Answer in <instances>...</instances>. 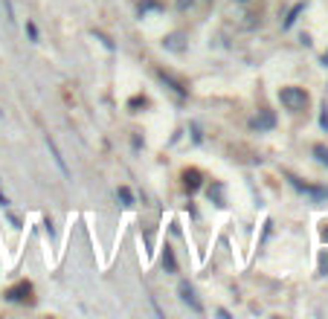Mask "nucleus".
<instances>
[{"mask_svg": "<svg viewBox=\"0 0 328 319\" xmlns=\"http://www.w3.org/2000/svg\"><path fill=\"white\" fill-rule=\"evenodd\" d=\"M192 3H195V0H177V9L186 12V9H192Z\"/></svg>", "mask_w": 328, "mask_h": 319, "instance_id": "dca6fc26", "label": "nucleus"}, {"mask_svg": "<svg viewBox=\"0 0 328 319\" xmlns=\"http://www.w3.org/2000/svg\"><path fill=\"white\" fill-rule=\"evenodd\" d=\"M212 198H215V203H218V206H224V189H221L218 183L209 189V201H212Z\"/></svg>", "mask_w": 328, "mask_h": 319, "instance_id": "f8f14e48", "label": "nucleus"}, {"mask_svg": "<svg viewBox=\"0 0 328 319\" xmlns=\"http://www.w3.org/2000/svg\"><path fill=\"white\" fill-rule=\"evenodd\" d=\"M320 273H323V276H328V252H323V255H320Z\"/></svg>", "mask_w": 328, "mask_h": 319, "instance_id": "2eb2a0df", "label": "nucleus"}, {"mask_svg": "<svg viewBox=\"0 0 328 319\" xmlns=\"http://www.w3.org/2000/svg\"><path fill=\"white\" fill-rule=\"evenodd\" d=\"M47 145H50V151H52V157H55V163H58V168H61V174H67V166H64V157L58 154V148H55V142H52L50 136H47Z\"/></svg>", "mask_w": 328, "mask_h": 319, "instance_id": "9b49d317", "label": "nucleus"}, {"mask_svg": "<svg viewBox=\"0 0 328 319\" xmlns=\"http://www.w3.org/2000/svg\"><path fill=\"white\" fill-rule=\"evenodd\" d=\"M302 12H305V3H299V6H294V9H291V15L285 17V23H282V26H285V29H288V26H294V20L299 15H302Z\"/></svg>", "mask_w": 328, "mask_h": 319, "instance_id": "9d476101", "label": "nucleus"}, {"mask_svg": "<svg viewBox=\"0 0 328 319\" xmlns=\"http://www.w3.org/2000/svg\"><path fill=\"white\" fill-rule=\"evenodd\" d=\"M119 201L125 203V206H131V203H134V195H131V189H125V186H122V189H119Z\"/></svg>", "mask_w": 328, "mask_h": 319, "instance_id": "4468645a", "label": "nucleus"}, {"mask_svg": "<svg viewBox=\"0 0 328 319\" xmlns=\"http://www.w3.org/2000/svg\"><path fill=\"white\" fill-rule=\"evenodd\" d=\"M273 125H276V116H273L270 110H261L259 116L253 119V128H256V131H270Z\"/></svg>", "mask_w": 328, "mask_h": 319, "instance_id": "423d86ee", "label": "nucleus"}, {"mask_svg": "<svg viewBox=\"0 0 328 319\" xmlns=\"http://www.w3.org/2000/svg\"><path fill=\"white\" fill-rule=\"evenodd\" d=\"M320 125H323V128L328 131V113H323V116H320Z\"/></svg>", "mask_w": 328, "mask_h": 319, "instance_id": "f3484780", "label": "nucleus"}, {"mask_svg": "<svg viewBox=\"0 0 328 319\" xmlns=\"http://www.w3.org/2000/svg\"><path fill=\"white\" fill-rule=\"evenodd\" d=\"M323 64H326V67H328V52H326V55H323Z\"/></svg>", "mask_w": 328, "mask_h": 319, "instance_id": "6ab92c4d", "label": "nucleus"}, {"mask_svg": "<svg viewBox=\"0 0 328 319\" xmlns=\"http://www.w3.org/2000/svg\"><path fill=\"white\" fill-rule=\"evenodd\" d=\"M183 186H186V192H198L201 189V171L198 168H186L183 171Z\"/></svg>", "mask_w": 328, "mask_h": 319, "instance_id": "0eeeda50", "label": "nucleus"}, {"mask_svg": "<svg viewBox=\"0 0 328 319\" xmlns=\"http://www.w3.org/2000/svg\"><path fill=\"white\" fill-rule=\"evenodd\" d=\"M279 99L288 110H305L308 107V93L302 87H282L279 90Z\"/></svg>", "mask_w": 328, "mask_h": 319, "instance_id": "f257e3e1", "label": "nucleus"}, {"mask_svg": "<svg viewBox=\"0 0 328 319\" xmlns=\"http://www.w3.org/2000/svg\"><path fill=\"white\" fill-rule=\"evenodd\" d=\"M157 76H160L163 82L169 84V87H172V90H174V93H177V96H186V93H189V87H186V84L180 82L177 76H172L169 70H157Z\"/></svg>", "mask_w": 328, "mask_h": 319, "instance_id": "20e7f679", "label": "nucleus"}, {"mask_svg": "<svg viewBox=\"0 0 328 319\" xmlns=\"http://www.w3.org/2000/svg\"><path fill=\"white\" fill-rule=\"evenodd\" d=\"M241 3H247V0H241Z\"/></svg>", "mask_w": 328, "mask_h": 319, "instance_id": "aec40b11", "label": "nucleus"}, {"mask_svg": "<svg viewBox=\"0 0 328 319\" xmlns=\"http://www.w3.org/2000/svg\"><path fill=\"white\" fill-rule=\"evenodd\" d=\"M314 157H317L323 166H328V145H314Z\"/></svg>", "mask_w": 328, "mask_h": 319, "instance_id": "ddd939ff", "label": "nucleus"}, {"mask_svg": "<svg viewBox=\"0 0 328 319\" xmlns=\"http://www.w3.org/2000/svg\"><path fill=\"white\" fill-rule=\"evenodd\" d=\"M291 183H294L296 189H299V192L311 195L314 201H328V186H323V189H320V186H305V183H299L296 177H291Z\"/></svg>", "mask_w": 328, "mask_h": 319, "instance_id": "7ed1b4c3", "label": "nucleus"}, {"mask_svg": "<svg viewBox=\"0 0 328 319\" xmlns=\"http://www.w3.org/2000/svg\"><path fill=\"white\" fill-rule=\"evenodd\" d=\"M180 299H183L186 305H192V311H195V314H201V311H204V305L195 299V287H192L189 282H180Z\"/></svg>", "mask_w": 328, "mask_h": 319, "instance_id": "39448f33", "label": "nucleus"}, {"mask_svg": "<svg viewBox=\"0 0 328 319\" xmlns=\"http://www.w3.org/2000/svg\"><path fill=\"white\" fill-rule=\"evenodd\" d=\"M29 296H32V285H29V282H20V285L6 290V299H9V302H26Z\"/></svg>", "mask_w": 328, "mask_h": 319, "instance_id": "f03ea898", "label": "nucleus"}, {"mask_svg": "<svg viewBox=\"0 0 328 319\" xmlns=\"http://www.w3.org/2000/svg\"><path fill=\"white\" fill-rule=\"evenodd\" d=\"M166 47H169V50H174V52H180V50H183V32L169 35V38H166Z\"/></svg>", "mask_w": 328, "mask_h": 319, "instance_id": "6e6552de", "label": "nucleus"}, {"mask_svg": "<svg viewBox=\"0 0 328 319\" xmlns=\"http://www.w3.org/2000/svg\"><path fill=\"white\" fill-rule=\"evenodd\" d=\"M163 267L169 270V273H177V261H174V252L169 247L163 250Z\"/></svg>", "mask_w": 328, "mask_h": 319, "instance_id": "1a4fd4ad", "label": "nucleus"}, {"mask_svg": "<svg viewBox=\"0 0 328 319\" xmlns=\"http://www.w3.org/2000/svg\"><path fill=\"white\" fill-rule=\"evenodd\" d=\"M323 241H328V226H326V229H323Z\"/></svg>", "mask_w": 328, "mask_h": 319, "instance_id": "a211bd4d", "label": "nucleus"}]
</instances>
